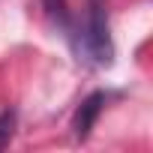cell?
Instances as JSON below:
<instances>
[{"label": "cell", "mask_w": 153, "mask_h": 153, "mask_svg": "<svg viewBox=\"0 0 153 153\" xmlns=\"http://www.w3.org/2000/svg\"><path fill=\"white\" fill-rule=\"evenodd\" d=\"M72 48L78 54V60H87L93 66H111L114 63V42H111V27H108V12L102 6V0H90L87 15L81 27H69Z\"/></svg>", "instance_id": "cell-1"}, {"label": "cell", "mask_w": 153, "mask_h": 153, "mask_svg": "<svg viewBox=\"0 0 153 153\" xmlns=\"http://www.w3.org/2000/svg\"><path fill=\"white\" fill-rule=\"evenodd\" d=\"M105 102H108V93L96 90V93H90V96L78 105V111H75V117H72V135L78 138V141H84V138L90 135V129H93L96 117L102 114Z\"/></svg>", "instance_id": "cell-2"}, {"label": "cell", "mask_w": 153, "mask_h": 153, "mask_svg": "<svg viewBox=\"0 0 153 153\" xmlns=\"http://www.w3.org/2000/svg\"><path fill=\"white\" fill-rule=\"evenodd\" d=\"M42 3H45L48 18H51V21H57V27H63V30H69V27H72V15L66 12V3H63V0H42Z\"/></svg>", "instance_id": "cell-3"}, {"label": "cell", "mask_w": 153, "mask_h": 153, "mask_svg": "<svg viewBox=\"0 0 153 153\" xmlns=\"http://www.w3.org/2000/svg\"><path fill=\"white\" fill-rule=\"evenodd\" d=\"M15 132V111H0V150L12 141Z\"/></svg>", "instance_id": "cell-4"}]
</instances>
